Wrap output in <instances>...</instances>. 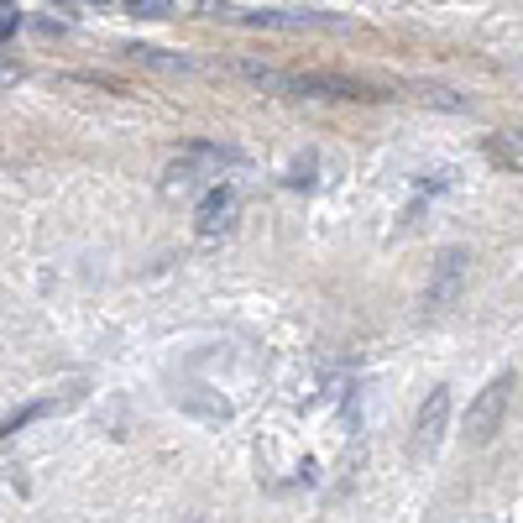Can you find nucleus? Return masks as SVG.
Here are the masks:
<instances>
[{
  "instance_id": "1",
  "label": "nucleus",
  "mask_w": 523,
  "mask_h": 523,
  "mask_svg": "<svg viewBox=\"0 0 523 523\" xmlns=\"http://www.w3.org/2000/svg\"><path fill=\"white\" fill-rule=\"evenodd\" d=\"M236 74L257 89H283V95H304V100H388V89L377 79L346 74V68H267V63H236Z\"/></svg>"
},
{
  "instance_id": "2",
  "label": "nucleus",
  "mask_w": 523,
  "mask_h": 523,
  "mask_svg": "<svg viewBox=\"0 0 523 523\" xmlns=\"http://www.w3.org/2000/svg\"><path fill=\"white\" fill-rule=\"evenodd\" d=\"M513 388H518V377L497 372L487 388L471 398V408H466V445L471 450H482V445L497 440V429H503V419H508V403H513Z\"/></svg>"
},
{
  "instance_id": "3",
  "label": "nucleus",
  "mask_w": 523,
  "mask_h": 523,
  "mask_svg": "<svg viewBox=\"0 0 523 523\" xmlns=\"http://www.w3.org/2000/svg\"><path fill=\"white\" fill-rule=\"evenodd\" d=\"M445 435H450V388H435L419 403L414 429H408V466H429V461H435Z\"/></svg>"
},
{
  "instance_id": "4",
  "label": "nucleus",
  "mask_w": 523,
  "mask_h": 523,
  "mask_svg": "<svg viewBox=\"0 0 523 523\" xmlns=\"http://www.w3.org/2000/svg\"><path fill=\"white\" fill-rule=\"evenodd\" d=\"M84 393H89V382H68L63 393H48V398L21 403L16 414H6V419H0V440H6V435H16V429H27V424H37V419H53V414H68V408H79V403H84Z\"/></svg>"
},
{
  "instance_id": "5",
  "label": "nucleus",
  "mask_w": 523,
  "mask_h": 523,
  "mask_svg": "<svg viewBox=\"0 0 523 523\" xmlns=\"http://www.w3.org/2000/svg\"><path fill=\"white\" fill-rule=\"evenodd\" d=\"M466 252L461 246H445L440 252V262H435V272H429V288H424V309L429 314H440L445 304H456V293H461V283H466Z\"/></svg>"
},
{
  "instance_id": "6",
  "label": "nucleus",
  "mask_w": 523,
  "mask_h": 523,
  "mask_svg": "<svg viewBox=\"0 0 523 523\" xmlns=\"http://www.w3.org/2000/svg\"><path fill=\"white\" fill-rule=\"evenodd\" d=\"M215 16H231L241 27H272V32H304V27H346L340 16H320V11H225L215 6Z\"/></svg>"
},
{
  "instance_id": "7",
  "label": "nucleus",
  "mask_w": 523,
  "mask_h": 523,
  "mask_svg": "<svg viewBox=\"0 0 523 523\" xmlns=\"http://www.w3.org/2000/svg\"><path fill=\"white\" fill-rule=\"evenodd\" d=\"M236 215H241L236 184H215L210 194L199 199V210H194V231H199V236H225V231L236 225Z\"/></svg>"
},
{
  "instance_id": "8",
  "label": "nucleus",
  "mask_w": 523,
  "mask_h": 523,
  "mask_svg": "<svg viewBox=\"0 0 523 523\" xmlns=\"http://www.w3.org/2000/svg\"><path fill=\"white\" fill-rule=\"evenodd\" d=\"M126 53H131L136 63H147V68H163V74H194V58L168 53V48H147V42H131Z\"/></svg>"
},
{
  "instance_id": "9",
  "label": "nucleus",
  "mask_w": 523,
  "mask_h": 523,
  "mask_svg": "<svg viewBox=\"0 0 523 523\" xmlns=\"http://www.w3.org/2000/svg\"><path fill=\"white\" fill-rule=\"evenodd\" d=\"M121 6H126L131 16H142V21H163V16H173V0H121Z\"/></svg>"
},
{
  "instance_id": "10",
  "label": "nucleus",
  "mask_w": 523,
  "mask_h": 523,
  "mask_svg": "<svg viewBox=\"0 0 523 523\" xmlns=\"http://www.w3.org/2000/svg\"><path fill=\"white\" fill-rule=\"evenodd\" d=\"M314 184V157H304V163L288 168V189H309Z\"/></svg>"
},
{
  "instance_id": "11",
  "label": "nucleus",
  "mask_w": 523,
  "mask_h": 523,
  "mask_svg": "<svg viewBox=\"0 0 523 523\" xmlns=\"http://www.w3.org/2000/svg\"><path fill=\"white\" fill-rule=\"evenodd\" d=\"M16 27H21V16L11 11V0H0V42H11V37H16Z\"/></svg>"
},
{
  "instance_id": "12",
  "label": "nucleus",
  "mask_w": 523,
  "mask_h": 523,
  "mask_svg": "<svg viewBox=\"0 0 523 523\" xmlns=\"http://www.w3.org/2000/svg\"><path fill=\"white\" fill-rule=\"evenodd\" d=\"M32 32H37V37H63L68 27H63V21H53V16H37V21H32Z\"/></svg>"
},
{
  "instance_id": "13",
  "label": "nucleus",
  "mask_w": 523,
  "mask_h": 523,
  "mask_svg": "<svg viewBox=\"0 0 523 523\" xmlns=\"http://www.w3.org/2000/svg\"><path fill=\"white\" fill-rule=\"evenodd\" d=\"M21 79V68H11V63H0V84H16Z\"/></svg>"
},
{
  "instance_id": "14",
  "label": "nucleus",
  "mask_w": 523,
  "mask_h": 523,
  "mask_svg": "<svg viewBox=\"0 0 523 523\" xmlns=\"http://www.w3.org/2000/svg\"><path fill=\"white\" fill-rule=\"evenodd\" d=\"M513 142H518V152H523V131H513Z\"/></svg>"
},
{
  "instance_id": "15",
  "label": "nucleus",
  "mask_w": 523,
  "mask_h": 523,
  "mask_svg": "<svg viewBox=\"0 0 523 523\" xmlns=\"http://www.w3.org/2000/svg\"><path fill=\"white\" fill-rule=\"evenodd\" d=\"M95 6H105V0H95Z\"/></svg>"
}]
</instances>
